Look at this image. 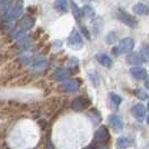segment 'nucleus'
<instances>
[{"mask_svg":"<svg viewBox=\"0 0 149 149\" xmlns=\"http://www.w3.org/2000/svg\"><path fill=\"white\" fill-rule=\"evenodd\" d=\"M134 46H135V41L134 39L130 37L124 38L121 41H119V44L112 49V54L113 55H125V54H128L130 52L131 50L134 49Z\"/></svg>","mask_w":149,"mask_h":149,"instance_id":"obj_1","label":"nucleus"},{"mask_svg":"<svg viewBox=\"0 0 149 149\" xmlns=\"http://www.w3.org/2000/svg\"><path fill=\"white\" fill-rule=\"evenodd\" d=\"M116 17L119 21H121L123 24H125L128 27H131V28H136L137 27V20L131 15H129L128 13H126L123 9H118L116 11Z\"/></svg>","mask_w":149,"mask_h":149,"instance_id":"obj_2","label":"nucleus"},{"mask_svg":"<svg viewBox=\"0 0 149 149\" xmlns=\"http://www.w3.org/2000/svg\"><path fill=\"white\" fill-rule=\"evenodd\" d=\"M90 100L86 98V97H84V96H80V97H77V98H74L72 101H71V109L74 110V111H84V110H86L88 107L90 106Z\"/></svg>","mask_w":149,"mask_h":149,"instance_id":"obj_3","label":"nucleus"},{"mask_svg":"<svg viewBox=\"0 0 149 149\" xmlns=\"http://www.w3.org/2000/svg\"><path fill=\"white\" fill-rule=\"evenodd\" d=\"M33 79L32 74H20L18 77H15L13 80L10 81V87H25L27 85H29Z\"/></svg>","mask_w":149,"mask_h":149,"instance_id":"obj_4","label":"nucleus"},{"mask_svg":"<svg viewBox=\"0 0 149 149\" xmlns=\"http://www.w3.org/2000/svg\"><path fill=\"white\" fill-rule=\"evenodd\" d=\"M58 106H59V99H58L57 97L49 98V99L46 100L44 102L42 111H44V113H46L47 116H51V115L57 110Z\"/></svg>","mask_w":149,"mask_h":149,"instance_id":"obj_5","label":"nucleus"},{"mask_svg":"<svg viewBox=\"0 0 149 149\" xmlns=\"http://www.w3.org/2000/svg\"><path fill=\"white\" fill-rule=\"evenodd\" d=\"M110 139V134L106 126L99 127L95 132V140L99 143H107Z\"/></svg>","mask_w":149,"mask_h":149,"instance_id":"obj_6","label":"nucleus"},{"mask_svg":"<svg viewBox=\"0 0 149 149\" xmlns=\"http://www.w3.org/2000/svg\"><path fill=\"white\" fill-rule=\"evenodd\" d=\"M68 44L74 49H80L81 47H82V38H81L80 33L76 29H74L72 32L70 33L68 39Z\"/></svg>","mask_w":149,"mask_h":149,"instance_id":"obj_7","label":"nucleus"},{"mask_svg":"<svg viewBox=\"0 0 149 149\" xmlns=\"http://www.w3.org/2000/svg\"><path fill=\"white\" fill-rule=\"evenodd\" d=\"M79 80L77 79H72V80H66L63 81L60 85V90H62L63 93H74L79 89Z\"/></svg>","mask_w":149,"mask_h":149,"instance_id":"obj_8","label":"nucleus"},{"mask_svg":"<svg viewBox=\"0 0 149 149\" xmlns=\"http://www.w3.org/2000/svg\"><path fill=\"white\" fill-rule=\"evenodd\" d=\"M108 120H109V125H110V127L113 129V131L119 132V131L123 130V128H124V123H123L121 117H119L118 115L112 113V115L109 116Z\"/></svg>","mask_w":149,"mask_h":149,"instance_id":"obj_9","label":"nucleus"},{"mask_svg":"<svg viewBox=\"0 0 149 149\" xmlns=\"http://www.w3.org/2000/svg\"><path fill=\"white\" fill-rule=\"evenodd\" d=\"M131 113L135 117V119L141 123L146 118V108L141 104H137L131 108Z\"/></svg>","mask_w":149,"mask_h":149,"instance_id":"obj_10","label":"nucleus"},{"mask_svg":"<svg viewBox=\"0 0 149 149\" xmlns=\"http://www.w3.org/2000/svg\"><path fill=\"white\" fill-rule=\"evenodd\" d=\"M35 24V19L30 17V16H26L24 18L20 20L19 22V27H20V30H19V33H22L24 31L30 29L31 27Z\"/></svg>","mask_w":149,"mask_h":149,"instance_id":"obj_11","label":"nucleus"},{"mask_svg":"<svg viewBox=\"0 0 149 149\" xmlns=\"http://www.w3.org/2000/svg\"><path fill=\"white\" fill-rule=\"evenodd\" d=\"M130 74L135 79H137V80H143V79H146V77H147V71H146V69L143 68V67H139V66H136V67L131 68Z\"/></svg>","mask_w":149,"mask_h":149,"instance_id":"obj_12","label":"nucleus"},{"mask_svg":"<svg viewBox=\"0 0 149 149\" xmlns=\"http://www.w3.org/2000/svg\"><path fill=\"white\" fill-rule=\"evenodd\" d=\"M134 145V140L128 137H119L116 140V148L117 149H126L129 148Z\"/></svg>","mask_w":149,"mask_h":149,"instance_id":"obj_13","label":"nucleus"},{"mask_svg":"<svg viewBox=\"0 0 149 149\" xmlns=\"http://www.w3.org/2000/svg\"><path fill=\"white\" fill-rule=\"evenodd\" d=\"M69 77V71L65 68H58L54 72V78L58 81H66Z\"/></svg>","mask_w":149,"mask_h":149,"instance_id":"obj_14","label":"nucleus"},{"mask_svg":"<svg viewBox=\"0 0 149 149\" xmlns=\"http://www.w3.org/2000/svg\"><path fill=\"white\" fill-rule=\"evenodd\" d=\"M96 59H97V61L99 62L101 66H104L106 68H109L111 66V59H110V57L108 56V55H106V54H98L96 56Z\"/></svg>","mask_w":149,"mask_h":149,"instance_id":"obj_15","label":"nucleus"},{"mask_svg":"<svg viewBox=\"0 0 149 149\" xmlns=\"http://www.w3.org/2000/svg\"><path fill=\"white\" fill-rule=\"evenodd\" d=\"M127 62L129 65H132V66H139L143 63V60H141V57L138 52H132L127 57Z\"/></svg>","mask_w":149,"mask_h":149,"instance_id":"obj_16","label":"nucleus"},{"mask_svg":"<svg viewBox=\"0 0 149 149\" xmlns=\"http://www.w3.org/2000/svg\"><path fill=\"white\" fill-rule=\"evenodd\" d=\"M132 11L137 15H147L149 13V8L148 6H146L145 3H141V2H139V3H136L135 6L132 7Z\"/></svg>","mask_w":149,"mask_h":149,"instance_id":"obj_17","label":"nucleus"},{"mask_svg":"<svg viewBox=\"0 0 149 149\" xmlns=\"http://www.w3.org/2000/svg\"><path fill=\"white\" fill-rule=\"evenodd\" d=\"M55 8L60 13H66L68 9V0H55Z\"/></svg>","mask_w":149,"mask_h":149,"instance_id":"obj_18","label":"nucleus"},{"mask_svg":"<svg viewBox=\"0 0 149 149\" xmlns=\"http://www.w3.org/2000/svg\"><path fill=\"white\" fill-rule=\"evenodd\" d=\"M70 6H71V10H72V15H74V17L77 20H78V22L80 21L81 19V16H82V13H81V10L78 8V6L74 3V1H70Z\"/></svg>","mask_w":149,"mask_h":149,"instance_id":"obj_19","label":"nucleus"},{"mask_svg":"<svg viewBox=\"0 0 149 149\" xmlns=\"http://www.w3.org/2000/svg\"><path fill=\"white\" fill-rule=\"evenodd\" d=\"M46 67H47V60L44 59V58L37 59L32 65V68L35 70H41V69H45Z\"/></svg>","mask_w":149,"mask_h":149,"instance_id":"obj_20","label":"nucleus"},{"mask_svg":"<svg viewBox=\"0 0 149 149\" xmlns=\"http://www.w3.org/2000/svg\"><path fill=\"white\" fill-rule=\"evenodd\" d=\"M139 55H140V57H141L143 62H149V46L148 45L143 46V48H141V50H140Z\"/></svg>","mask_w":149,"mask_h":149,"instance_id":"obj_21","label":"nucleus"},{"mask_svg":"<svg viewBox=\"0 0 149 149\" xmlns=\"http://www.w3.org/2000/svg\"><path fill=\"white\" fill-rule=\"evenodd\" d=\"M89 117L91 118V120H93V124H98L100 121V118H101L99 112L97 111L96 109H93V110L89 111Z\"/></svg>","mask_w":149,"mask_h":149,"instance_id":"obj_22","label":"nucleus"},{"mask_svg":"<svg viewBox=\"0 0 149 149\" xmlns=\"http://www.w3.org/2000/svg\"><path fill=\"white\" fill-rule=\"evenodd\" d=\"M81 13H82V15H85L87 18H91V17L95 16V11H93V9L89 6L84 7V9H82V11H81Z\"/></svg>","mask_w":149,"mask_h":149,"instance_id":"obj_23","label":"nucleus"},{"mask_svg":"<svg viewBox=\"0 0 149 149\" xmlns=\"http://www.w3.org/2000/svg\"><path fill=\"white\" fill-rule=\"evenodd\" d=\"M110 99H111L112 104L116 106V107H118V106L121 104V97H120L119 95H117V93H110Z\"/></svg>","mask_w":149,"mask_h":149,"instance_id":"obj_24","label":"nucleus"},{"mask_svg":"<svg viewBox=\"0 0 149 149\" xmlns=\"http://www.w3.org/2000/svg\"><path fill=\"white\" fill-rule=\"evenodd\" d=\"M37 124H38V126H39V128L42 131L47 130V128H48V121H47L46 119H38Z\"/></svg>","mask_w":149,"mask_h":149,"instance_id":"obj_25","label":"nucleus"},{"mask_svg":"<svg viewBox=\"0 0 149 149\" xmlns=\"http://www.w3.org/2000/svg\"><path fill=\"white\" fill-rule=\"evenodd\" d=\"M135 93H136L137 97H138L139 99H141V100L147 99V97H148V95L145 93L143 89H137L136 91H135Z\"/></svg>","mask_w":149,"mask_h":149,"instance_id":"obj_26","label":"nucleus"},{"mask_svg":"<svg viewBox=\"0 0 149 149\" xmlns=\"http://www.w3.org/2000/svg\"><path fill=\"white\" fill-rule=\"evenodd\" d=\"M115 40H116V38H115L113 33H108V36L106 37V42L107 44H112Z\"/></svg>","mask_w":149,"mask_h":149,"instance_id":"obj_27","label":"nucleus"},{"mask_svg":"<svg viewBox=\"0 0 149 149\" xmlns=\"http://www.w3.org/2000/svg\"><path fill=\"white\" fill-rule=\"evenodd\" d=\"M0 149H10V147L6 141H2V143H0Z\"/></svg>","mask_w":149,"mask_h":149,"instance_id":"obj_28","label":"nucleus"},{"mask_svg":"<svg viewBox=\"0 0 149 149\" xmlns=\"http://www.w3.org/2000/svg\"><path fill=\"white\" fill-rule=\"evenodd\" d=\"M145 87H146L149 90V76L147 77V78H146V80H145Z\"/></svg>","mask_w":149,"mask_h":149,"instance_id":"obj_29","label":"nucleus"},{"mask_svg":"<svg viewBox=\"0 0 149 149\" xmlns=\"http://www.w3.org/2000/svg\"><path fill=\"white\" fill-rule=\"evenodd\" d=\"M81 1H82V2H86V3H87V2H90V1H93V0H81Z\"/></svg>","mask_w":149,"mask_h":149,"instance_id":"obj_30","label":"nucleus"},{"mask_svg":"<svg viewBox=\"0 0 149 149\" xmlns=\"http://www.w3.org/2000/svg\"><path fill=\"white\" fill-rule=\"evenodd\" d=\"M147 124L149 125V115H148V117H147Z\"/></svg>","mask_w":149,"mask_h":149,"instance_id":"obj_31","label":"nucleus"},{"mask_svg":"<svg viewBox=\"0 0 149 149\" xmlns=\"http://www.w3.org/2000/svg\"><path fill=\"white\" fill-rule=\"evenodd\" d=\"M148 109H149V101H148Z\"/></svg>","mask_w":149,"mask_h":149,"instance_id":"obj_32","label":"nucleus"},{"mask_svg":"<svg viewBox=\"0 0 149 149\" xmlns=\"http://www.w3.org/2000/svg\"><path fill=\"white\" fill-rule=\"evenodd\" d=\"M0 66H1V65H0Z\"/></svg>","mask_w":149,"mask_h":149,"instance_id":"obj_33","label":"nucleus"}]
</instances>
